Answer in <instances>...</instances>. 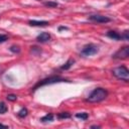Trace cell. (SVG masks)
<instances>
[{
	"label": "cell",
	"instance_id": "4",
	"mask_svg": "<svg viewBox=\"0 0 129 129\" xmlns=\"http://www.w3.org/2000/svg\"><path fill=\"white\" fill-rule=\"evenodd\" d=\"M99 51V46L94 44V43H87L83 46L82 50H81V54L83 56H90V55H94L96 53H98Z\"/></svg>",
	"mask_w": 129,
	"mask_h": 129
},
{
	"label": "cell",
	"instance_id": "14",
	"mask_svg": "<svg viewBox=\"0 0 129 129\" xmlns=\"http://www.w3.org/2000/svg\"><path fill=\"white\" fill-rule=\"evenodd\" d=\"M71 114L69 113V112H60V113H58L57 114V118L58 119H69V118H71Z\"/></svg>",
	"mask_w": 129,
	"mask_h": 129
},
{
	"label": "cell",
	"instance_id": "16",
	"mask_svg": "<svg viewBox=\"0 0 129 129\" xmlns=\"http://www.w3.org/2000/svg\"><path fill=\"white\" fill-rule=\"evenodd\" d=\"M8 110V107L4 102H0V114H5Z\"/></svg>",
	"mask_w": 129,
	"mask_h": 129
},
{
	"label": "cell",
	"instance_id": "10",
	"mask_svg": "<svg viewBox=\"0 0 129 129\" xmlns=\"http://www.w3.org/2000/svg\"><path fill=\"white\" fill-rule=\"evenodd\" d=\"M75 63V59L74 58H69L61 67H60V70H62V71H67V70H69V69H71L72 68V66Z\"/></svg>",
	"mask_w": 129,
	"mask_h": 129
},
{
	"label": "cell",
	"instance_id": "7",
	"mask_svg": "<svg viewBox=\"0 0 129 129\" xmlns=\"http://www.w3.org/2000/svg\"><path fill=\"white\" fill-rule=\"evenodd\" d=\"M50 34L48 32H41L40 34L37 35L36 37V40L38 42H41V43H44V42H47L49 39H50Z\"/></svg>",
	"mask_w": 129,
	"mask_h": 129
},
{
	"label": "cell",
	"instance_id": "3",
	"mask_svg": "<svg viewBox=\"0 0 129 129\" xmlns=\"http://www.w3.org/2000/svg\"><path fill=\"white\" fill-rule=\"evenodd\" d=\"M112 74L118 80L124 81L126 83L129 82V71L125 66H120V67H117V68L113 69Z\"/></svg>",
	"mask_w": 129,
	"mask_h": 129
},
{
	"label": "cell",
	"instance_id": "18",
	"mask_svg": "<svg viewBox=\"0 0 129 129\" xmlns=\"http://www.w3.org/2000/svg\"><path fill=\"white\" fill-rule=\"evenodd\" d=\"M31 52H32L33 54L37 55L38 53L41 52V49H40L39 47H37V46H31Z\"/></svg>",
	"mask_w": 129,
	"mask_h": 129
},
{
	"label": "cell",
	"instance_id": "1",
	"mask_svg": "<svg viewBox=\"0 0 129 129\" xmlns=\"http://www.w3.org/2000/svg\"><path fill=\"white\" fill-rule=\"evenodd\" d=\"M63 82H67V83H70L71 81L60 77V76H50L48 78H45V79H42L40 80L39 82H37L32 88H31V92L34 93L36 90H38L40 87H43V86H47V85H53V84H57V83H63Z\"/></svg>",
	"mask_w": 129,
	"mask_h": 129
},
{
	"label": "cell",
	"instance_id": "22",
	"mask_svg": "<svg viewBox=\"0 0 129 129\" xmlns=\"http://www.w3.org/2000/svg\"><path fill=\"white\" fill-rule=\"evenodd\" d=\"M69 28L67 26H59L58 27V31H61V30H68Z\"/></svg>",
	"mask_w": 129,
	"mask_h": 129
},
{
	"label": "cell",
	"instance_id": "17",
	"mask_svg": "<svg viewBox=\"0 0 129 129\" xmlns=\"http://www.w3.org/2000/svg\"><path fill=\"white\" fill-rule=\"evenodd\" d=\"M9 50L11 51V52H13V53H19L20 52V47L18 46V45H11L10 47H9Z\"/></svg>",
	"mask_w": 129,
	"mask_h": 129
},
{
	"label": "cell",
	"instance_id": "12",
	"mask_svg": "<svg viewBox=\"0 0 129 129\" xmlns=\"http://www.w3.org/2000/svg\"><path fill=\"white\" fill-rule=\"evenodd\" d=\"M28 115V110L26 109V108H22V109H20L18 112H17V116L19 117V118H24V117H26Z\"/></svg>",
	"mask_w": 129,
	"mask_h": 129
},
{
	"label": "cell",
	"instance_id": "15",
	"mask_svg": "<svg viewBox=\"0 0 129 129\" xmlns=\"http://www.w3.org/2000/svg\"><path fill=\"white\" fill-rule=\"evenodd\" d=\"M44 6H47L49 8H54L58 6V3L54 1H47V2H44Z\"/></svg>",
	"mask_w": 129,
	"mask_h": 129
},
{
	"label": "cell",
	"instance_id": "24",
	"mask_svg": "<svg viewBox=\"0 0 129 129\" xmlns=\"http://www.w3.org/2000/svg\"><path fill=\"white\" fill-rule=\"evenodd\" d=\"M91 128H100V126H98V125H93V126H91Z\"/></svg>",
	"mask_w": 129,
	"mask_h": 129
},
{
	"label": "cell",
	"instance_id": "20",
	"mask_svg": "<svg viewBox=\"0 0 129 129\" xmlns=\"http://www.w3.org/2000/svg\"><path fill=\"white\" fill-rule=\"evenodd\" d=\"M121 36H122V39L123 40H129V31L128 30L123 31L122 34H121Z\"/></svg>",
	"mask_w": 129,
	"mask_h": 129
},
{
	"label": "cell",
	"instance_id": "5",
	"mask_svg": "<svg viewBox=\"0 0 129 129\" xmlns=\"http://www.w3.org/2000/svg\"><path fill=\"white\" fill-rule=\"evenodd\" d=\"M128 56H129V46L128 45L121 47L112 55V57L116 58V59H126V58H128Z\"/></svg>",
	"mask_w": 129,
	"mask_h": 129
},
{
	"label": "cell",
	"instance_id": "13",
	"mask_svg": "<svg viewBox=\"0 0 129 129\" xmlns=\"http://www.w3.org/2000/svg\"><path fill=\"white\" fill-rule=\"evenodd\" d=\"M76 118L81 119V120H87L89 118V114L87 112H82V113H77L76 114Z\"/></svg>",
	"mask_w": 129,
	"mask_h": 129
},
{
	"label": "cell",
	"instance_id": "6",
	"mask_svg": "<svg viewBox=\"0 0 129 129\" xmlns=\"http://www.w3.org/2000/svg\"><path fill=\"white\" fill-rule=\"evenodd\" d=\"M89 20L94 21V22H98V23H107L111 21V18H109L108 16H104L101 14H92L89 17Z\"/></svg>",
	"mask_w": 129,
	"mask_h": 129
},
{
	"label": "cell",
	"instance_id": "23",
	"mask_svg": "<svg viewBox=\"0 0 129 129\" xmlns=\"http://www.w3.org/2000/svg\"><path fill=\"white\" fill-rule=\"evenodd\" d=\"M0 128H8V126H7V125H4V124H1V123H0Z\"/></svg>",
	"mask_w": 129,
	"mask_h": 129
},
{
	"label": "cell",
	"instance_id": "11",
	"mask_svg": "<svg viewBox=\"0 0 129 129\" xmlns=\"http://www.w3.org/2000/svg\"><path fill=\"white\" fill-rule=\"evenodd\" d=\"M53 118H54V116H53L52 113H47L46 115H44L43 117H41L39 121L42 122V123H46V122H50V121H52Z\"/></svg>",
	"mask_w": 129,
	"mask_h": 129
},
{
	"label": "cell",
	"instance_id": "2",
	"mask_svg": "<svg viewBox=\"0 0 129 129\" xmlns=\"http://www.w3.org/2000/svg\"><path fill=\"white\" fill-rule=\"evenodd\" d=\"M108 96V91L104 88H96L90 95L89 97L86 99L87 102H90V103H98V102H101L103 100H105Z\"/></svg>",
	"mask_w": 129,
	"mask_h": 129
},
{
	"label": "cell",
	"instance_id": "9",
	"mask_svg": "<svg viewBox=\"0 0 129 129\" xmlns=\"http://www.w3.org/2000/svg\"><path fill=\"white\" fill-rule=\"evenodd\" d=\"M28 24L30 26H37V27H40V26H46L48 25V21H45V20H29L28 21Z\"/></svg>",
	"mask_w": 129,
	"mask_h": 129
},
{
	"label": "cell",
	"instance_id": "8",
	"mask_svg": "<svg viewBox=\"0 0 129 129\" xmlns=\"http://www.w3.org/2000/svg\"><path fill=\"white\" fill-rule=\"evenodd\" d=\"M106 35H107L109 38L113 39V40H121V39H122L121 34H120L119 32H117V31H115V30H109V31L106 33Z\"/></svg>",
	"mask_w": 129,
	"mask_h": 129
},
{
	"label": "cell",
	"instance_id": "25",
	"mask_svg": "<svg viewBox=\"0 0 129 129\" xmlns=\"http://www.w3.org/2000/svg\"><path fill=\"white\" fill-rule=\"evenodd\" d=\"M3 71H4V70H3V68L0 66V74H2V72H3Z\"/></svg>",
	"mask_w": 129,
	"mask_h": 129
},
{
	"label": "cell",
	"instance_id": "19",
	"mask_svg": "<svg viewBox=\"0 0 129 129\" xmlns=\"http://www.w3.org/2000/svg\"><path fill=\"white\" fill-rule=\"evenodd\" d=\"M6 98H7V100H8V101H11V102H14V101H16V100H17V96H16V95H14V94H8Z\"/></svg>",
	"mask_w": 129,
	"mask_h": 129
},
{
	"label": "cell",
	"instance_id": "21",
	"mask_svg": "<svg viewBox=\"0 0 129 129\" xmlns=\"http://www.w3.org/2000/svg\"><path fill=\"white\" fill-rule=\"evenodd\" d=\"M8 40V36L6 34H0V43H3Z\"/></svg>",
	"mask_w": 129,
	"mask_h": 129
}]
</instances>
